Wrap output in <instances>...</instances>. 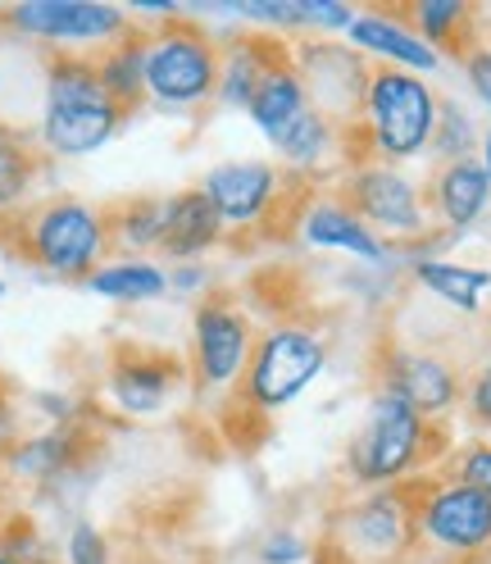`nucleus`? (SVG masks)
<instances>
[{"label": "nucleus", "mask_w": 491, "mask_h": 564, "mask_svg": "<svg viewBox=\"0 0 491 564\" xmlns=\"http://www.w3.org/2000/svg\"><path fill=\"white\" fill-rule=\"evenodd\" d=\"M200 192L209 196V205L219 209L223 224H251L260 219L273 192H277V173L260 160H241V164H219L205 173Z\"/></svg>", "instance_id": "11"}, {"label": "nucleus", "mask_w": 491, "mask_h": 564, "mask_svg": "<svg viewBox=\"0 0 491 564\" xmlns=\"http://www.w3.org/2000/svg\"><path fill=\"white\" fill-rule=\"evenodd\" d=\"M305 237L314 246H337V251H350V256L382 260V241L350 205H314L305 215Z\"/></svg>", "instance_id": "18"}, {"label": "nucleus", "mask_w": 491, "mask_h": 564, "mask_svg": "<svg viewBox=\"0 0 491 564\" xmlns=\"http://www.w3.org/2000/svg\"><path fill=\"white\" fill-rule=\"evenodd\" d=\"M105 237H110V224L83 200H51L23 228L28 256L59 278H91Z\"/></svg>", "instance_id": "2"}, {"label": "nucleus", "mask_w": 491, "mask_h": 564, "mask_svg": "<svg viewBox=\"0 0 491 564\" xmlns=\"http://www.w3.org/2000/svg\"><path fill=\"white\" fill-rule=\"evenodd\" d=\"M405 538H410V514L396 497H373L369 506L350 514V542L369 555H392L405 546Z\"/></svg>", "instance_id": "20"}, {"label": "nucleus", "mask_w": 491, "mask_h": 564, "mask_svg": "<svg viewBox=\"0 0 491 564\" xmlns=\"http://www.w3.org/2000/svg\"><path fill=\"white\" fill-rule=\"evenodd\" d=\"M246 356H251V324L237 305L223 296H209L196 310V369L205 387H223L241 373Z\"/></svg>", "instance_id": "8"}, {"label": "nucleus", "mask_w": 491, "mask_h": 564, "mask_svg": "<svg viewBox=\"0 0 491 564\" xmlns=\"http://www.w3.org/2000/svg\"><path fill=\"white\" fill-rule=\"evenodd\" d=\"M424 437H428V423L410 401H401L396 392H382L369 410L364 433L350 446V469L364 482H388L401 478L418 455H424Z\"/></svg>", "instance_id": "4"}, {"label": "nucleus", "mask_w": 491, "mask_h": 564, "mask_svg": "<svg viewBox=\"0 0 491 564\" xmlns=\"http://www.w3.org/2000/svg\"><path fill=\"white\" fill-rule=\"evenodd\" d=\"M388 392L410 401L418 414H441L455 401V373L433 356H396L388 369Z\"/></svg>", "instance_id": "13"}, {"label": "nucleus", "mask_w": 491, "mask_h": 564, "mask_svg": "<svg viewBox=\"0 0 491 564\" xmlns=\"http://www.w3.org/2000/svg\"><path fill=\"white\" fill-rule=\"evenodd\" d=\"M273 147L283 151L292 164H309V160H319V155H324V147H328V115H324V110H314V105H309V110H305V115H301L283 137H277Z\"/></svg>", "instance_id": "24"}, {"label": "nucleus", "mask_w": 491, "mask_h": 564, "mask_svg": "<svg viewBox=\"0 0 491 564\" xmlns=\"http://www.w3.org/2000/svg\"><path fill=\"white\" fill-rule=\"evenodd\" d=\"M465 19H469V10L460 0H424V6H414V23H418V37L424 42H450Z\"/></svg>", "instance_id": "26"}, {"label": "nucleus", "mask_w": 491, "mask_h": 564, "mask_svg": "<svg viewBox=\"0 0 491 564\" xmlns=\"http://www.w3.org/2000/svg\"><path fill=\"white\" fill-rule=\"evenodd\" d=\"M246 110H251V119L260 123V132H264L269 141H277V137H283V132L309 110L301 74L277 59L269 74L260 78V87H255V96H251V105H246Z\"/></svg>", "instance_id": "14"}, {"label": "nucleus", "mask_w": 491, "mask_h": 564, "mask_svg": "<svg viewBox=\"0 0 491 564\" xmlns=\"http://www.w3.org/2000/svg\"><path fill=\"white\" fill-rule=\"evenodd\" d=\"M64 455H68V442L64 437H37L32 446H23L14 455V465H23L32 474H51L55 465H64Z\"/></svg>", "instance_id": "27"}, {"label": "nucleus", "mask_w": 491, "mask_h": 564, "mask_svg": "<svg viewBox=\"0 0 491 564\" xmlns=\"http://www.w3.org/2000/svg\"><path fill=\"white\" fill-rule=\"evenodd\" d=\"M469 87L491 105V46L469 51Z\"/></svg>", "instance_id": "31"}, {"label": "nucleus", "mask_w": 491, "mask_h": 564, "mask_svg": "<svg viewBox=\"0 0 491 564\" xmlns=\"http://www.w3.org/2000/svg\"><path fill=\"white\" fill-rule=\"evenodd\" d=\"M123 123V110L110 96H78V100H46L42 141L55 155H87L100 151Z\"/></svg>", "instance_id": "9"}, {"label": "nucleus", "mask_w": 491, "mask_h": 564, "mask_svg": "<svg viewBox=\"0 0 491 564\" xmlns=\"http://www.w3.org/2000/svg\"><path fill=\"white\" fill-rule=\"evenodd\" d=\"M87 288L96 296H110V301H151L168 288V278L146 264V260H137V264H110V269H96L87 278Z\"/></svg>", "instance_id": "22"}, {"label": "nucleus", "mask_w": 491, "mask_h": 564, "mask_svg": "<svg viewBox=\"0 0 491 564\" xmlns=\"http://www.w3.org/2000/svg\"><path fill=\"white\" fill-rule=\"evenodd\" d=\"M482 151H487V160H482V169H487V178H491V132H487V147H482Z\"/></svg>", "instance_id": "34"}, {"label": "nucleus", "mask_w": 491, "mask_h": 564, "mask_svg": "<svg viewBox=\"0 0 491 564\" xmlns=\"http://www.w3.org/2000/svg\"><path fill=\"white\" fill-rule=\"evenodd\" d=\"M0 292H6V288H0Z\"/></svg>", "instance_id": "36"}, {"label": "nucleus", "mask_w": 491, "mask_h": 564, "mask_svg": "<svg viewBox=\"0 0 491 564\" xmlns=\"http://www.w3.org/2000/svg\"><path fill=\"white\" fill-rule=\"evenodd\" d=\"M324 360H328V350L319 337H309L301 328H273V333H264V341L251 356L246 397H251L255 410H283L319 378Z\"/></svg>", "instance_id": "5"}, {"label": "nucleus", "mask_w": 491, "mask_h": 564, "mask_svg": "<svg viewBox=\"0 0 491 564\" xmlns=\"http://www.w3.org/2000/svg\"><path fill=\"white\" fill-rule=\"evenodd\" d=\"M350 209L378 224L388 232H418L424 228V209H418V192L392 169H360L350 178Z\"/></svg>", "instance_id": "10"}, {"label": "nucleus", "mask_w": 491, "mask_h": 564, "mask_svg": "<svg viewBox=\"0 0 491 564\" xmlns=\"http://www.w3.org/2000/svg\"><path fill=\"white\" fill-rule=\"evenodd\" d=\"M364 110H369L373 147L388 160L418 155L437 132V100L428 83H418L405 68H382V74L369 78Z\"/></svg>", "instance_id": "1"}, {"label": "nucleus", "mask_w": 491, "mask_h": 564, "mask_svg": "<svg viewBox=\"0 0 491 564\" xmlns=\"http://www.w3.org/2000/svg\"><path fill=\"white\" fill-rule=\"evenodd\" d=\"M418 282L441 296L446 305L455 310H478L482 305V292L491 288V273L487 269H465V264H441V260H418L414 264Z\"/></svg>", "instance_id": "21"}, {"label": "nucleus", "mask_w": 491, "mask_h": 564, "mask_svg": "<svg viewBox=\"0 0 491 564\" xmlns=\"http://www.w3.org/2000/svg\"><path fill=\"white\" fill-rule=\"evenodd\" d=\"M296 23H309V28H350L356 14L337 0H296Z\"/></svg>", "instance_id": "28"}, {"label": "nucleus", "mask_w": 491, "mask_h": 564, "mask_svg": "<svg viewBox=\"0 0 491 564\" xmlns=\"http://www.w3.org/2000/svg\"><path fill=\"white\" fill-rule=\"evenodd\" d=\"M10 23L46 42H114L123 37V10L87 6V0H28L10 10Z\"/></svg>", "instance_id": "7"}, {"label": "nucleus", "mask_w": 491, "mask_h": 564, "mask_svg": "<svg viewBox=\"0 0 491 564\" xmlns=\"http://www.w3.org/2000/svg\"><path fill=\"white\" fill-rule=\"evenodd\" d=\"M223 237V219L219 209L209 205L205 192H183L168 200V215H164V232H160V251L173 260H192L200 251H209Z\"/></svg>", "instance_id": "12"}, {"label": "nucleus", "mask_w": 491, "mask_h": 564, "mask_svg": "<svg viewBox=\"0 0 491 564\" xmlns=\"http://www.w3.org/2000/svg\"><path fill=\"white\" fill-rule=\"evenodd\" d=\"M32 183H37V155H32L23 141L0 137V209L19 205Z\"/></svg>", "instance_id": "23"}, {"label": "nucleus", "mask_w": 491, "mask_h": 564, "mask_svg": "<svg viewBox=\"0 0 491 564\" xmlns=\"http://www.w3.org/2000/svg\"><path fill=\"white\" fill-rule=\"evenodd\" d=\"M173 369H178V365H173L168 356H151V350H132V356H123V360L114 365L110 387H114V397H119V405H123V410H132V414H151V410H160V405H164V397H168Z\"/></svg>", "instance_id": "15"}, {"label": "nucleus", "mask_w": 491, "mask_h": 564, "mask_svg": "<svg viewBox=\"0 0 491 564\" xmlns=\"http://www.w3.org/2000/svg\"><path fill=\"white\" fill-rule=\"evenodd\" d=\"M0 564H19V560H10V555H0Z\"/></svg>", "instance_id": "35"}, {"label": "nucleus", "mask_w": 491, "mask_h": 564, "mask_svg": "<svg viewBox=\"0 0 491 564\" xmlns=\"http://www.w3.org/2000/svg\"><path fill=\"white\" fill-rule=\"evenodd\" d=\"M296 560H305L301 538L283 533V538H269V542H264V564H296Z\"/></svg>", "instance_id": "32"}, {"label": "nucleus", "mask_w": 491, "mask_h": 564, "mask_svg": "<svg viewBox=\"0 0 491 564\" xmlns=\"http://www.w3.org/2000/svg\"><path fill=\"white\" fill-rule=\"evenodd\" d=\"M346 32H350V42H356V46H364L373 55H388V59H396L405 68H437V51L418 37V32H410V28L392 23V19L364 14V19L350 23Z\"/></svg>", "instance_id": "17"}, {"label": "nucleus", "mask_w": 491, "mask_h": 564, "mask_svg": "<svg viewBox=\"0 0 491 564\" xmlns=\"http://www.w3.org/2000/svg\"><path fill=\"white\" fill-rule=\"evenodd\" d=\"M164 215H168V200H128L119 209V237L132 241V246H160V232H164Z\"/></svg>", "instance_id": "25"}, {"label": "nucleus", "mask_w": 491, "mask_h": 564, "mask_svg": "<svg viewBox=\"0 0 491 564\" xmlns=\"http://www.w3.org/2000/svg\"><path fill=\"white\" fill-rule=\"evenodd\" d=\"M96 74H100V91L128 115L146 91V42H137V37L110 42L105 55L96 59Z\"/></svg>", "instance_id": "19"}, {"label": "nucleus", "mask_w": 491, "mask_h": 564, "mask_svg": "<svg viewBox=\"0 0 491 564\" xmlns=\"http://www.w3.org/2000/svg\"><path fill=\"white\" fill-rule=\"evenodd\" d=\"M491 196V178L478 160H450L437 178V209L446 215L450 228H469Z\"/></svg>", "instance_id": "16"}, {"label": "nucleus", "mask_w": 491, "mask_h": 564, "mask_svg": "<svg viewBox=\"0 0 491 564\" xmlns=\"http://www.w3.org/2000/svg\"><path fill=\"white\" fill-rule=\"evenodd\" d=\"M460 482L478 487L482 497H491V446H473L460 460Z\"/></svg>", "instance_id": "30"}, {"label": "nucleus", "mask_w": 491, "mask_h": 564, "mask_svg": "<svg viewBox=\"0 0 491 564\" xmlns=\"http://www.w3.org/2000/svg\"><path fill=\"white\" fill-rule=\"evenodd\" d=\"M68 560L74 564H110V551H105V538L91 523H78L74 538H68Z\"/></svg>", "instance_id": "29"}, {"label": "nucleus", "mask_w": 491, "mask_h": 564, "mask_svg": "<svg viewBox=\"0 0 491 564\" xmlns=\"http://www.w3.org/2000/svg\"><path fill=\"white\" fill-rule=\"evenodd\" d=\"M223 59L200 28L173 23L146 42V87L164 105H196L219 91Z\"/></svg>", "instance_id": "3"}, {"label": "nucleus", "mask_w": 491, "mask_h": 564, "mask_svg": "<svg viewBox=\"0 0 491 564\" xmlns=\"http://www.w3.org/2000/svg\"><path fill=\"white\" fill-rule=\"evenodd\" d=\"M469 410L482 419V423H491V365L478 373V382H473V392H469Z\"/></svg>", "instance_id": "33"}, {"label": "nucleus", "mask_w": 491, "mask_h": 564, "mask_svg": "<svg viewBox=\"0 0 491 564\" xmlns=\"http://www.w3.org/2000/svg\"><path fill=\"white\" fill-rule=\"evenodd\" d=\"M418 528L446 551H487L491 546V497H482L469 482L433 487L418 506Z\"/></svg>", "instance_id": "6"}]
</instances>
